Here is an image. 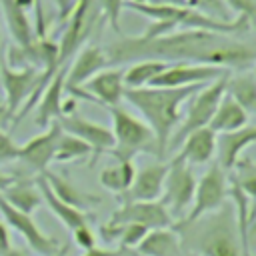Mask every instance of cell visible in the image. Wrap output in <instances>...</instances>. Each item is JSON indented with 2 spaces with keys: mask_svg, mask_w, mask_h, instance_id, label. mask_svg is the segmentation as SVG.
<instances>
[{
  "mask_svg": "<svg viewBox=\"0 0 256 256\" xmlns=\"http://www.w3.org/2000/svg\"><path fill=\"white\" fill-rule=\"evenodd\" d=\"M2 256H28L24 250H20V248H10L8 252H4Z\"/></svg>",
  "mask_w": 256,
  "mask_h": 256,
  "instance_id": "obj_43",
  "label": "cell"
},
{
  "mask_svg": "<svg viewBox=\"0 0 256 256\" xmlns=\"http://www.w3.org/2000/svg\"><path fill=\"white\" fill-rule=\"evenodd\" d=\"M124 252L126 250H122V248H102V246H92V248H88V250H84V254L82 256H124Z\"/></svg>",
  "mask_w": 256,
  "mask_h": 256,
  "instance_id": "obj_38",
  "label": "cell"
},
{
  "mask_svg": "<svg viewBox=\"0 0 256 256\" xmlns=\"http://www.w3.org/2000/svg\"><path fill=\"white\" fill-rule=\"evenodd\" d=\"M226 8L230 12H234L236 16H248L250 20L254 18V10H256V0H224Z\"/></svg>",
  "mask_w": 256,
  "mask_h": 256,
  "instance_id": "obj_37",
  "label": "cell"
},
{
  "mask_svg": "<svg viewBox=\"0 0 256 256\" xmlns=\"http://www.w3.org/2000/svg\"><path fill=\"white\" fill-rule=\"evenodd\" d=\"M124 254H126V252H124ZM136 256H138V254H136Z\"/></svg>",
  "mask_w": 256,
  "mask_h": 256,
  "instance_id": "obj_48",
  "label": "cell"
},
{
  "mask_svg": "<svg viewBox=\"0 0 256 256\" xmlns=\"http://www.w3.org/2000/svg\"><path fill=\"white\" fill-rule=\"evenodd\" d=\"M228 74V70L210 66V64H196V62H172L168 64L148 86L158 88H182L192 84H208L220 76Z\"/></svg>",
  "mask_w": 256,
  "mask_h": 256,
  "instance_id": "obj_10",
  "label": "cell"
},
{
  "mask_svg": "<svg viewBox=\"0 0 256 256\" xmlns=\"http://www.w3.org/2000/svg\"><path fill=\"white\" fill-rule=\"evenodd\" d=\"M46 184L50 186V190L54 192V196L58 200H62L64 204L72 206V208H78V210H86L88 206L92 204H98L100 198L98 196H92L88 192H84L82 188H78L74 182H70L66 176H60L52 170H44L42 172Z\"/></svg>",
  "mask_w": 256,
  "mask_h": 256,
  "instance_id": "obj_22",
  "label": "cell"
},
{
  "mask_svg": "<svg viewBox=\"0 0 256 256\" xmlns=\"http://www.w3.org/2000/svg\"><path fill=\"white\" fill-rule=\"evenodd\" d=\"M0 196H2L10 206H14L16 210L26 212V214H32V212L38 210L40 204H42V194H40V190H38L36 180L32 182V180H20V178H16L10 186H6V188L0 192Z\"/></svg>",
  "mask_w": 256,
  "mask_h": 256,
  "instance_id": "obj_26",
  "label": "cell"
},
{
  "mask_svg": "<svg viewBox=\"0 0 256 256\" xmlns=\"http://www.w3.org/2000/svg\"><path fill=\"white\" fill-rule=\"evenodd\" d=\"M8 118V114H6V104H4V100L0 98V122H4Z\"/></svg>",
  "mask_w": 256,
  "mask_h": 256,
  "instance_id": "obj_45",
  "label": "cell"
},
{
  "mask_svg": "<svg viewBox=\"0 0 256 256\" xmlns=\"http://www.w3.org/2000/svg\"><path fill=\"white\" fill-rule=\"evenodd\" d=\"M144 2H150V4H166V6H188L186 0H144Z\"/></svg>",
  "mask_w": 256,
  "mask_h": 256,
  "instance_id": "obj_41",
  "label": "cell"
},
{
  "mask_svg": "<svg viewBox=\"0 0 256 256\" xmlns=\"http://www.w3.org/2000/svg\"><path fill=\"white\" fill-rule=\"evenodd\" d=\"M72 232V238H74V244L80 246L82 250H88L92 246H96V234L94 230L88 226V224H82V226H76Z\"/></svg>",
  "mask_w": 256,
  "mask_h": 256,
  "instance_id": "obj_35",
  "label": "cell"
},
{
  "mask_svg": "<svg viewBox=\"0 0 256 256\" xmlns=\"http://www.w3.org/2000/svg\"><path fill=\"white\" fill-rule=\"evenodd\" d=\"M168 170V162H154L148 164L144 168H140L138 172H134L132 184L130 188L122 194V202L124 200H158L162 194V184H164V176Z\"/></svg>",
  "mask_w": 256,
  "mask_h": 256,
  "instance_id": "obj_18",
  "label": "cell"
},
{
  "mask_svg": "<svg viewBox=\"0 0 256 256\" xmlns=\"http://www.w3.org/2000/svg\"><path fill=\"white\" fill-rule=\"evenodd\" d=\"M194 188H196V176L192 172V166L186 164L182 158L174 156L168 162V170L160 194L162 196L160 202L164 204V208L170 212L172 218L180 220L188 212L194 198Z\"/></svg>",
  "mask_w": 256,
  "mask_h": 256,
  "instance_id": "obj_7",
  "label": "cell"
},
{
  "mask_svg": "<svg viewBox=\"0 0 256 256\" xmlns=\"http://www.w3.org/2000/svg\"><path fill=\"white\" fill-rule=\"evenodd\" d=\"M0 214H2V218L6 222V226L14 228L26 240V244L32 248V252H36L40 256H46V254H54L60 248V244H58L56 238L44 234L38 228V224L34 222L32 214H26V212L16 210L2 196H0Z\"/></svg>",
  "mask_w": 256,
  "mask_h": 256,
  "instance_id": "obj_12",
  "label": "cell"
},
{
  "mask_svg": "<svg viewBox=\"0 0 256 256\" xmlns=\"http://www.w3.org/2000/svg\"><path fill=\"white\" fill-rule=\"evenodd\" d=\"M102 18L112 26L114 32H120V14L124 8V0H96Z\"/></svg>",
  "mask_w": 256,
  "mask_h": 256,
  "instance_id": "obj_32",
  "label": "cell"
},
{
  "mask_svg": "<svg viewBox=\"0 0 256 256\" xmlns=\"http://www.w3.org/2000/svg\"><path fill=\"white\" fill-rule=\"evenodd\" d=\"M230 74V72H228ZM228 74L204 84L198 92H194V96L190 98V106L184 114V118L178 122V126L174 128L172 136H170V142H168V148L170 146H176L182 142V138L186 134H190L192 130H198L202 126H208L220 98L224 96V90H226V78Z\"/></svg>",
  "mask_w": 256,
  "mask_h": 256,
  "instance_id": "obj_6",
  "label": "cell"
},
{
  "mask_svg": "<svg viewBox=\"0 0 256 256\" xmlns=\"http://www.w3.org/2000/svg\"><path fill=\"white\" fill-rule=\"evenodd\" d=\"M80 90L86 92L96 104H102L106 108L120 106L124 90H126L124 88V66H106L98 70L92 78H88L82 84Z\"/></svg>",
  "mask_w": 256,
  "mask_h": 256,
  "instance_id": "obj_16",
  "label": "cell"
},
{
  "mask_svg": "<svg viewBox=\"0 0 256 256\" xmlns=\"http://www.w3.org/2000/svg\"><path fill=\"white\" fill-rule=\"evenodd\" d=\"M14 180H16V176H12V174H6V172H0V192H2L6 186H10Z\"/></svg>",
  "mask_w": 256,
  "mask_h": 256,
  "instance_id": "obj_42",
  "label": "cell"
},
{
  "mask_svg": "<svg viewBox=\"0 0 256 256\" xmlns=\"http://www.w3.org/2000/svg\"><path fill=\"white\" fill-rule=\"evenodd\" d=\"M142 224L148 230L154 228H170L174 218L164 208L160 200H124L122 206L110 216L108 224Z\"/></svg>",
  "mask_w": 256,
  "mask_h": 256,
  "instance_id": "obj_11",
  "label": "cell"
},
{
  "mask_svg": "<svg viewBox=\"0 0 256 256\" xmlns=\"http://www.w3.org/2000/svg\"><path fill=\"white\" fill-rule=\"evenodd\" d=\"M134 172L136 170H134L132 160H116V164H110L100 172V184L108 192H114V194L122 196L130 188Z\"/></svg>",
  "mask_w": 256,
  "mask_h": 256,
  "instance_id": "obj_30",
  "label": "cell"
},
{
  "mask_svg": "<svg viewBox=\"0 0 256 256\" xmlns=\"http://www.w3.org/2000/svg\"><path fill=\"white\" fill-rule=\"evenodd\" d=\"M90 154H92V150L86 142H82L74 134H68V132L62 130V134L58 138V144H56V150H54V160L52 162L66 164V162H74V160L90 156Z\"/></svg>",
  "mask_w": 256,
  "mask_h": 256,
  "instance_id": "obj_31",
  "label": "cell"
},
{
  "mask_svg": "<svg viewBox=\"0 0 256 256\" xmlns=\"http://www.w3.org/2000/svg\"><path fill=\"white\" fill-rule=\"evenodd\" d=\"M106 66H110V62H108V56H106L104 48H100V46H82L74 54L70 66H66L64 92L74 94V96H80V98L92 102V98L86 92H82L80 88H82V84L88 78H92L98 70H102Z\"/></svg>",
  "mask_w": 256,
  "mask_h": 256,
  "instance_id": "obj_9",
  "label": "cell"
},
{
  "mask_svg": "<svg viewBox=\"0 0 256 256\" xmlns=\"http://www.w3.org/2000/svg\"><path fill=\"white\" fill-rule=\"evenodd\" d=\"M0 10L6 22V28L14 40L16 46H28L36 36L32 22L26 14V10L16 0H0Z\"/></svg>",
  "mask_w": 256,
  "mask_h": 256,
  "instance_id": "obj_23",
  "label": "cell"
},
{
  "mask_svg": "<svg viewBox=\"0 0 256 256\" xmlns=\"http://www.w3.org/2000/svg\"><path fill=\"white\" fill-rule=\"evenodd\" d=\"M124 8L134 10L152 22H172L180 28V22L190 12L188 6H166V4H150V2H124Z\"/></svg>",
  "mask_w": 256,
  "mask_h": 256,
  "instance_id": "obj_28",
  "label": "cell"
},
{
  "mask_svg": "<svg viewBox=\"0 0 256 256\" xmlns=\"http://www.w3.org/2000/svg\"><path fill=\"white\" fill-rule=\"evenodd\" d=\"M102 20L100 8L96 0H76L72 12L66 18V28L62 34V40L58 44V56L54 68L60 70L68 66V62L74 58V54L86 46V40L92 36L94 28Z\"/></svg>",
  "mask_w": 256,
  "mask_h": 256,
  "instance_id": "obj_5",
  "label": "cell"
},
{
  "mask_svg": "<svg viewBox=\"0 0 256 256\" xmlns=\"http://www.w3.org/2000/svg\"><path fill=\"white\" fill-rule=\"evenodd\" d=\"M32 16H34V22H32L34 36L36 38H46L48 24H46V14H44V2L42 0H34V4H32Z\"/></svg>",
  "mask_w": 256,
  "mask_h": 256,
  "instance_id": "obj_36",
  "label": "cell"
},
{
  "mask_svg": "<svg viewBox=\"0 0 256 256\" xmlns=\"http://www.w3.org/2000/svg\"><path fill=\"white\" fill-rule=\"evenodd\" d=\"M18 148L20 144H16L8 132L0 130V164L18 160Z\"/></svg>",
  "mask_w": 256,
  "mask_h": 256,
  "instance_id": "obj_34",
  "label": "cell"
},
{
  "mask_svg": "<svg viewBox=\"0 0 256 256\" xmlns=\"http://www.w3.org/2000/svg\"><path fill=\"white\" fill-rule=\"evenodd\" d=\"M60 134H62L60 122L58 120L50 122L40 134H36L34 138L26 140L24 144H20L18 160L24 162L30 170L42 174L44 170H48V164L54 160V150H56Z\"/></svg>",
  "mask_w": 256,
  "mask_h": 256,
  "instance_id": "obj_15",
  "label": "cell"
},
{
  "mask_svg": "<svg viewBox=\"0 0 256 256\" xmlns=\"http://www.w3.org/2000/svg\"><path fill=\"white\" fill-rule=\"evenodd\" d=\"M12 248V242H10V230L6 226V222L0 220V256L4 252H8Z\"/></svg>",
  "mask_w": 256,
  "mask_h": 256,
  "instance_id": "obj_40",
  "label": "cell"
},
{
  "mask_svg": "<svg viewBox=\"0 0 256 256\" xmlns=\"http://www.w3.org/2000/svg\"><path fill=\"white\" fill-rule=\"evenodd\" d=\"M110 66H122L144 58L164 62H196L224 70H250L256 62V50L250 42H240L224 34L206 30L176 28L156 38L126 36L104 48Z\"/></svg>",
  "mask_w": 256,
  "mask_h": 256,
  "instance_id": "obj_1",
  "label": "cell"
},
{
  "mask_svg": "<svg viewBox=\"0 0 256 256\" xmlns=\"http://www.w3.org/2000/svg\"><path fill=\"white\" fill-rule=\"evenodd\" d=\"M168 64L164 60H154V58H144L132 62L130 68H124V88H142L148 86Z\"/></svg>",
  "mask_w": 256,
  "mask_h": 256,
  "instance_id": "obj_29",
  "label": "cell"
},
{
  "mask_svg": "<svg viewBox=\"0 0 256 256\" xmlns=\"http://www.w3.org/2000/svg\"><path fill=\"white\" fill-rule=\"evenodd\" d=\"M52 2L56 4V10H58V22H60V24H64V22H66V18H68V14L72 12V8H74L76 0H52Z\"/></svg>",
  "mask_w": 256,
  "mask_h": 256,
  "instance_id": "obj_39",
  "label": "cell"
},
{
  "mask_svg": "<svg viewBox=\"0 0 256 256\" xmlns=\"http://www.w3.org/2000/svg\"><path fill=\"white\" fill-rule=\"evenodd\" d=\"M68 248H70V246H68V244H64V246H60L54 254H46V256H66V254H68Z\"/></svg>",
  "mask_w": 256,
  "mask_h": 256,
  "instance_id": "obj_44",
  "label": "cell"
},
{
  "mask_svg": "<svg viewBox=\"0 0 256 256\" xmlns=\"http://www.w3.org/2000/svg\"><path fill=\"white\" fill-rule=\"evenodd\" d=\"M124 2H144V0H124Z\"/></svg>",
  "mask_w": 256,
  "mask_h": 256,
  "instance_id": "obj_47",
  "label": "cell"
},
{
  "mask_svg": "<svg viewBox=\"0 0 256 256\" xmlns=\"http://www.w3.org/2000/svg\"><path fill=\"white\" fill-rule=\"evenodd\" d=\"M226 200H228V176L218 164H212L202 174V178L196 180L194 198H192L188 212L180 220H176L174 224H188V222H192V220H196L208 212H214Z\"/></svg>",
  "mask_w": 256,
  "mask_h": 256,
  "instance_id": "obj_8",
  "label": "cell"
},
{
  "mask_svg": "<svg viewBox=\"0 0 256 256\" xmlns=\"http://www.w3.org/2000/svg\"><path fill=\"white\" fill-rule=\"evenodd\" d=\"M64 74H66V66L60 68L50 82L46 84V88L42 90L40 98L36 100V116L34 122L40 128H46L50 122L58 120L62 116V100H64Z\"/></svg>",
  "mask_w": 256,
  "mask_h": 256,
  "instance_id": "obj_19",
  "label": "cell"
},
{
  "mask_svg": "<svg viewBox=\"0 0 256 256\" xmlns=\"http://www.w3.org/2000/svg\"><path fill=\"white\" fill-rule=\"evenodd\" d=\"M256 140V128L252 124H246L238 130L230 132H218L216 134V150L214 154L218 156V166L228 172L236 166V162L242 158L244 150L250 148Z\"/></svg>",
  "mask_w": 256,
  "mask_h": 256,
  "instance_id": "obj_17",
  "label": "cell"
},
{
  "mask_svg": "<svg viewBox=\"0 0 256 256\" xmlns=\"http://www.w3.org/2000/svg\"><path fill=\"white\" fill-rule=\"evenodd\" d=\"M134 252L138 256H178L180 254V236L170 228H154L144 234L136 244Z\"/></svg>",
  "mask_w": 256,
  "mask_h": 256,
  "instance_id": "obj_21",
  "label": "cell"
},
{
  "mask_svg": "<svg viewBox=\"0 0 256 256\" xmlns=\"http://www.w3.org/2000/svg\"><path fill=\"white\" fill-rule=\"evenodd\" d=\"M180 236V248L196 256H242V244L234 218V208L224 202L188 224H172Z\"/></svg>",
  "mask_w": 256,
  "mask_h": 256,
  "instance_id": "obj_3",
  "label": "cell"
},
{
  "mask_svg": "<svg viewBox=\"0 0 256 256\" xmlns=\"http://www.w3.org/2000/svg\"><path fill=\"white\" fill-rule=\"evenodd\" d=\"M214 150H216V132L208 126H202L182 138L180 152L176 156L190 166H200L214 158Z\"/></svg>",
  "mask_w": 256,
  "mask_h": 256,
  "instance_id": "obj_20",
  "label": "cell"
},
{
  "mask_svg": "<svg viewBox=\"0 0 256 256\" xmlns=\"http://www.w3.org/2000/svg\"><path fill=\"white\" fill-rule=\"evenodd\" d=\"M36 184H38V190L42 194V202L48 204V208L52 210V214L68 228V230H74L76 226H82V224H88L90 222V214H86L84 210H78V208H72L68 204H64L62 200H58L54 196V192L50 190V186L46 184L44 176L38 174L36 176Z\"/></svg>",
  "mask_w": 256,
  "mask_h": 256,
  "instance_id": "obj_24",
  "label": "cell"
},
{
  "mask_svg": "<svg viewBox=\"0 0 256 256\" xmlns=\"http://www.w3.org/2000/svg\"><path fill=\"white\" fill-rule=\"evenodd\" d=\"M40 70L36 68H10L2 64L0 68V84L4 90V104L8 118L16 116V110L22 108V104L28 100L32 90L36 88L40 80Z\"/></svg>",
  "mask_w": 256,
  "mask_h": 256,
  "instance_id": "obj_13",
  "label": "cell"
},
{
  "mask_svg": "<svg viewBox=\"0 0 256 256\" xmlns=\"http://www.w3.org/2000/svg\"><path fill=\"white\" fill-rule=\"evenodd\" d=\"M108 110L112 118V136H114V146L110 154L116 160H132L140 152L158 156L154 132L144 120L136 118L122 106H112Z\"/></svg>",
  "mask_w": 256,
  "mask_h": 256,
  "instance_id": "obj_4",
  "label": "cell"
},
{
  "mask_svg": "<svg viewBox=\"0 0 256 256\" xmlns=\"http://www.w3.org/2000/svg\"><path fill=\"white\" fill-rule=\"evenodd\" d=\"M60 122V128L68 134H74L76 138H80L82 142H86L92 150L90 158L92 162L104 154V152H110L112 146H114V136H112V130L100 122H94V120H88L84 116H78L74 112L70 114H62L58 118Z\"/></svg>",
  "mask_w": 256,
  "mask_h": 256,
  "instance_id": "obj_14",
  "label": "cell"
},
{
  "mask_svg": "<svg viewBox=\"0 0 256 256\" xmlns=\"http://www.w3.org/2000/svg\"><path fill=\"white\" fill-rule=\"evenodd\" d=\"M232 100H236L248 114L256 110V74L254 70H238V74H228L226 78V90Z\"/></svg>",
  "mask_w": 256,
  "mask_h": 256,
  "instance_id": "obj_27",
  "label": "cell"
},
{
  "mask_svg": "<svg viewBox=\"0 0 256 256\" xmlns=\"http://www.w3.org/2000/svg\"><path fill=\"white\" fill-rule=\"evenodd\" d=\"M4 64V48H2V34H0V68Z\"/></svg>",
  "mask_w": 256,
  "mask_h": 256,
  "instance_id": "obj_46",
  "label": "cell"
},
{
  "mask_svg": "<svg viewBox=\"0 0 256 256\" xmlns=\"http://www.w3.org/2000/svg\"><path fill=\"white\" fill-rule=\"evenodd\" d=\"M204 84H192L182 88H158V86H142V88H126L122 100L134 106L142 116L144 122L150 126L156 138L158 158L162 160L170 136L178 122L182 120V104L194 96Z\"/></svg>",
  "mask_w": 256,
  "mask_h": 256,
  "instance_id": "obj_2",
  "label": "cell"
},
{
  "mask_svg": "<svg viewBox=\"0 0 256 256\" xmlns=\"http://www.w3.org/2000/svg\"><path fill=\"white\" fill-rule=\"evenodd\" d=\"M248 112L236 102L232 100L228 94H224L208 122V128H212L216 134L218 132H230V130H238L242 126L248 124Z\"/></svg>",
  "mask_w": 256,
  "mask_h": 256,
  "instance_id": "obj_25",
  "label": "cell"
},
{
  "mask_svg": "<svg viewBox=\"0 0 256 256\" xmlns=\"http://www.w3.org/2000/svg\"><path fill=\"white\" fill-rule=\"evenodd\" d=\"M186 4L194 10H198V12H204V14L216 16V18H224V20L232 18L224 0H186Z\"/></svg>",
  "mask_w": 256,
  "mask_h": 256,
  "instance_id": "obj_33",
  "label": "cell"
}]
</instances>
